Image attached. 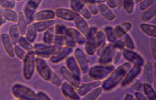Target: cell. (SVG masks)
<instances>
[{"mask_svg":"<svg viewBox=\"0 0 156 100\" xmlns=\"http://www.w3.org/2000/svg\"><path fill=\"white\" fill-rule=\"evenodd\" d=\"M131 24L129 22H125L117 25L114 29L107 27L105 29L107 37L110 41H114L124 35L131 28Z\"/></svg>","mask_w":156,"mask_h":100,"instance_id":"1","label":"cell"},{"mask_svg":"<svg viewBox=\"0 0 156 100\" xmlns=\"http://www.w3.org/2000/svg\"><path fill=\"white\" fill-rule=\"evenodd\" d=\"M83 17L87 19H89L91 18V14L88 8L86 5H85L82 8V9L79 11Z\"/></svg>","mask_w":156,"mask_h":100,"instance_id":"19","label":"cell"},{"mask_svg":"<svg viewBox=\"0 0 156 100\" xmlns=\"http://www.w3.org/2000/svg\"><path fill=\"white\" fill-rule=\"evenodd\" d=\"M100 82H96L94 83L88 84L86 85L85 86L83 87L81 89H82V91L83 92L82 94L83 93H86V92L88 91L91 88L100 85Z\"/></svg>","mask_w":156,"mask_h":100,"instance_id":"25","label":"cell"},{"mask_svg":"<svg viewBox=\"0 0 156 100\" xmlns=\"http://www.w3.org/2000/svg\"><path fill=\"white\" fill-rule=\"evenodd\" d=\"M105 34L103 31L100 30L97 32V34L92 39L90 40L91 43L95 46L97 48V47H98L101 44L104 42L105 40Z\"/></svg>","mask_w":156,"mask_h":100,"instance_id":"8","label":"cell"},{"mask_svg":"<svg viewBox=\"0 0 156 100\" xmlns=\"http://www.w3.org/2000/svg\"><path fill=\"white\" fill-rule=\"evenodd\" d=\"M108 6L112 9H115L116 8V4L115 0H106Z\"/></svg>","mask_w":156,"mask_h":100,"instance_id":"28","label":"cell"},{"mask_svg":"<svg viewBox=\"0 0 156 100\" xmlns=\"http://www.w3.org/2000/svg\"><path fill=\"white\" fill-rule=\"evenodd\" d=\"M65 77L66 79H67L68 80H69V82H71L72 83L74 84L75 85H77L78 84V80L76 79V78H75L74 76L71 73L68 72L67 70L65 71Z\"/></svg>","mask_w":156,"mask_h":100,"instance_id":"24","label":"cell"},{"mask_svg":"<svg viewBox=\"0 0 156 100\" xmlns=\"http://www.w3.org/2000/svg\"><path fill=\"white\" fill-rule=\"evenodd\" d=\"M140 27L143 31L147 35L155 37H156V26L155 25L142 24L140 25Z\"/></svg>","mask_w":156,"mask_h":100,"instance_id":"10","label":"cell"},{"mask_svg":"<svg viewBox=\"0 0 156 100\" xmlns=\"http://www.w3.org/2000/svg\"><path fill=\"white\" fill-rule=\"evenodd\" d=\"M122 6L129 14H131L134 10V0H123Z\"/></svg>","mask_w":156,"mask_h":100,"instance_id":"14","label":"cell"},{"mask_svg":"<svg viewBox=\"0 0 156 100\" xmlns=\"http://www.w3.org/2000/svg\"><path fill=\"white\" fill-rule=\"evenodd\" d=\"M76 24L78 28L87 38L90 37V30L87 22L83 18L79 16L76 18Z\"/></svg>","mask_w":156,"mask_h":100,"instance_id":"3","label":"cell"},{"mask_svg":"<svg viewBox=\"0 0 156 100\" xmlns=\"http://www.w3.org/2000/svg\"><path fill=\"white\" fill-rule=\"evenodd\" d=\"M58 17L68 20H72L76 18L79 16L78 14L73 11L66 9H59L57 12Z\"/></svg>","mask_w":156,"mask_h":100,"instance_id":"5","label":"cell"},{"mask_svg":"<svg viewBox=\"0 0 156 100\" xmlns=\"http://www.w3.org/2000/svg\"><path fill=\"white\" fill-rule=\"evenodd\" d=\"M146 9L142 15V19L145 22H148L155 16L156 5Z\"/></svg>","mask_w":156,"mask_h":100,"instance_id":"6","label":"cell"},{"mask_svg":"<svg viewBox=\"0 0 156 100\" xmlns=\"http://www.w3.org/2000/svg\"><path fill=\"white\" fill-rule=\"evenodd\" d=\"M101 92H102V89L101 88L97 89L94 90L92 92L89 94L87 96L85 97V99L92 100L95 99L101 93Z\"/></svg>","mask_w":156,"mask_h":100,"instance_id":"21","label":"cell"},{"mask_svg":"<svg viewBox=\"0 0 156 100\" xmlns=\"http://www.w3.org/2000/svg\"><path fill=\"white\" fill-rule=\"evenodd\" d=\"M124 46V44L122 41H119L116 42L114 45V47L119 50H121L123 48Z\"/></svg>","mask_w":156,"mask_h":100,"instance_id":"27","label":"cell"},{"mask_svg":"<svg viewBox=\"0 0 156 100\" xmlns=\"http://www.w3.org/2000/svg\"><path fill=\"white\" fill-rule=\"evenodd\" d=\"M125 44L127 47L133 49L134 48V44L130 36L127 34L124 35Z\"/></svg>","mask_w":156,"mask_h":100,"instance_id":"23","label":"cell"},{"mask_svg":"<svg viewBox=\"0 0 156 100\" xmlns=\"http://www.w3.org/2000/svg\"><path fill=\"white\" fill-rule=\"evenodd\" d=\"M69 36L71 37L72 39L76 41L79 43H83L85 40L83 37L78 32L74 29H70L68 31Z\"/></svg>","mask_w":156,"mask_h":100,"instance_id":"11","label":"cell"},{"mask_svg":"<svg viewBox=\"0 0 156 100\" xmlns=\"http://www.w3.org/2000/svg\"><path fill=\"white\" fill-rule=\"evenodd\" d=\"M116 4L117 7L118 9H121L122 6V1L123 0H115Z\"/></svg>","mask_w":156,"mask_h":100,"instance_id":"30","label":"cell"},{"mask_svg":"<svg viewBox=\"0 0 156 100\" xmlns=\"http://www.w3.org/2000/svg\"><path fill=\"white\" fill-rule=\"evenodd\" d=\"M151 51L153 57L156 58V39L154 38H152L151 42Z\"/></svg>","mask_w":156,"mask_h":100,"instance_id":"26","label":"cell"},{"mask_svg":"<svg viewBox=\"0 0 156 100\" xmlns=\"http://www.w3.org/2000/svg\"><path fill=\"white\" fill-rule=\"evenodd\" d=\"M136 96L137 97V98H138V99L140 100H146V98L143 95H142L140 94V93H137L136 94Z\"/></svg>","mask_w":156,"mask_h":100,"instance_id":"31","label":"cell"},{"mask_svg":"<svg viewBox=\"0 0 156 100\" xmlns=\"http://www.w3.org/2000/svg\"><path fill=\"white\" fill-rule=\"evenodd\" d=\"M133 97H132L131 95H126V98H125V99L126 100H131L133 99Z\"/></svg>","mask_w":156,"mask_h":100,"instance_id":"32","label":"cell"},{"mask_svg":"<svg viewBox=\"0 0 156 100\" xmlns=\"http://www.w3.org/2000/svg\"><path fill=\"white\" fill-rule=\"evenodd\" d=\"M0 26H1V25H0Z\"/></svg>","mask_w":156,"mask_h":100,"instance_id":"35","label":"cell"},{"mask_svg":"<svg viewBox=\"0 0 156 100\" xmlns=\"http://www.w3.org/2000/svg\"><path fill=\"white\" fill-rule=\"evenodd\" d=\"M83 1L84 2H90L95 3H104L106 2V0H83Z\"/></svg>","mask_w":156,"mask_h":100,"instance_id":"29","label":"cell"},{"mask_svg":"<svg viewBox=\"0 0 156 100\" xmlns=\"http://www.w3.org/2000/svg\"><path fill=\"white\" fill-rule=\"evenodd\" d=\"M3 46L6 51L11 56L14 55L12 46L11 42L9 36L6 34H4L2 36Z\"/></svg>","mask_w":156,"mask_h":100,"instance_id":"7","label":"cell"},{"mask_svg":"<svg viewBox=\"0 0 156 100\" xmlns=\"http://www.w3.org/2000/svg\"><path fill=\"white\" fill-rule=\"evenodd\" d=\"M85 3L90 12L93 14L95 15L98 14L99 12L98 7H97L96 3L90 2H85Z\"/></svg>","mask_w":156,"mask_h":100,"instance_id":"18","label":"cell"},{"mask_svg":"<svg viewBox=\"0 0 156 100\" xmlns=\"http://www.w3.org/2000/svg\"><path fill=\"white\" fill-rule=\"evenodd\" d=\"M106 48L105 52H104V55H102V58H101L102 61H103V62L105 60H106L107 62V61H108L110 59V57H111L112 55V49L109 47Z\"/></svg>","mask_w":156,"mask_h":100,"instance_id":"22","label":"cell"},{"mask_svg":"<svg viewBox=\"0 0 156 100\" xmlns=\"http://www.w3.org/2000/svg\"><path fill=\"white\" fill-rule=\"evenodd\" d=\"M140 70V66H137V65L134 66L133 70L130 72V73L128 74L127 77L125 78V80L123 82V85H125L129 83V82L132 79H133V77L136 75V76L139 73Z\"/></svg>","mask_w":156,"mask_h":100,"instance_id":"12","label":"cell"},{"mask_svg":"<svg viewBox=\"0 0 156 100\" xmlns=\"http://www.w3.org/2000/svg\"><path fill=\"white\" fill-rule=\"evenodd\" d=\"M145 93L150 99L155 100V93L151 86L148 84L144 85Z\"/></svg>","mask_w":156,"mask_h":100,"instance_id":"16","label":"cell"},{"mask_svg":"<svg viewBox=\"0 0 156 100\" xmlns=\"http://www.w3.org/2000/svg\"><path fill=\"white\" fill-rule=\"evenodd\" d=\"M130 66V65L129 64L123 65L121 67L120 66L110 78L105 82V86H104V88H111L117 84V83L125 76Z\"/></svg>","mask_w":156,"mask_h":100,"instance_id":"2","label":"cell"},{"mask_svg":"<svg viewBox=\"0 0 156 100\" xmlns=\"http://www.w3.org/2000/svg\"><path fill=\"white\" fill-rule=\"evenodd\" d=\"M129 84L133 88L138 90H141L142 84L138 80L133 78L129 82Z\"/></svg>","mask_w":156,"mask_h":100,"instance_id":"20","label":"cell"},{"mask_svg":"<svg viewBox=\"0 0 156 100\" xmlns=\"http://www.w3.org/2000/svg\"><path fill=\"white\" fill-rule=\"evenodd\" d=\"M85 5L83 0H71L70 1L71 8L76 11H79Z\"/></svg>","mask_w":156,"mask_h":100,"instance_id":"13","label":"cell"},{"mask_svg":"<svg viewBox=\"0 0 156 100\" xmlns=\"http://www.w3.org/2000/svg\"><path fill=\"white\" fill-rule=\"evenodd\" d=\"M143 1V0H134V3H138L139 2H141V1Z\"/></svg>","mask_w":156,"mask_h":100,"instance_id":"33","label":"cell"},{"mask_svg":"<svg viewBox=\"0 0 156 100\" xmlns=\"http://www.w3.org/2000/svg\"><path fill=\"white\" fill-rule=\"evenodd\" d=\"M151 65L148 63V64L147 65L146 67H145L144 80L146 82L147 81L148 84H149V83L151 82V80H152V70L151 71Z\"/></svg>","mask_w":156,"mask_h":100,"instance_id":"15","label":"cell"},{"mask_svg":"<svg viewBox=\"0 0 156 100\" xmlns=\"http://www.w3.org/2000/svg\"><path fill=\"white\" fill-rule=\"evenodd\" d=\"M124 55L125 58L129 59L130 61H133L138 64H142L143 63V61L139 55L133 52L125 50Z\"/></svg>","mask_w":156,"mask_h":100,"instance_id":"9","label":"cell"},{"mask_svg":"<svg viewBox=\"0 0 156 100\" xmlns=\"http://www.w3.org/2000/svg\"><path fill=\"white\" fill-rule=\"evenodd\" d=\"M98 10L102 14V16L109 21L113 20L114 19L115 15L110 8L103 3H98Z\"/></svg>","mask_w":156,"mask_h":100,"instance_id":"4","label":"cell"},{"mask_svg":"<svg viewBox=\"0 0 156 100\" xmlns=\"http://www.w3.org/2000/svg\"><path fill=\"white\" fill-rule=\"evenodd\" d=\"M46 12H43V14L44 15H42V16H43V15L44 16L45 15V13H46ZM47 18V17L46 16H43L42 17V19H44V18Z\"/></svg>","mask_w":156,"mask_h":100,"instance_id":"34","label":"cell"},{"mask_svg":"<svg viewBox=\"0 0 156 100\" xmlns=\"http://www.w3.org/2000/svg\"><path fill=\"white\" fill-rule=\"evenodd\" d=\"M155 2L156 0H143L140 4V9L141 10H146Z\"/></svg>","mask_w":156,"mask_h":100,"instance_id":"17","label":"cell"}]
</instances>
